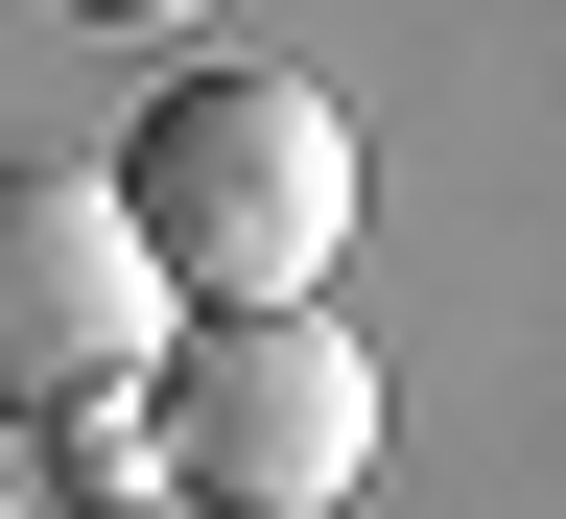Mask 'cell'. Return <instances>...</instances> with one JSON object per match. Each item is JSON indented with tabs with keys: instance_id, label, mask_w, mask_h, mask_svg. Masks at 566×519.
<instances>
[{
	"instance_id": "6da1fadb",
	"label": "cell",
	"mask_w": 566,
	"mask_h": 519,
	"mask_svg": "<svg viewBox=\"0 0 566 519\" xmlns=\"http://www.w3.org/2000/svg\"><path fill=\"white\" fill-rule=\"evenodd\" d=\"M95 189L166 308H331V260H354V118L307 71H189Z\"/></svg>"
},
{
	"instance_id": "7a4b0ae2",
	"label": "cell",
	"mask_w": 566,
	"mask_h": 519,
	"mask_svg": "<svg viewBox=\"0 0 566 519\" xmlns=\"http://www.w3.org/2000/svg\"><path fill=\"white\" fill-rule=\"evenodd\" d=\"M118 449L166 519H331L378 473V354L331 308H166V354L118 378Z\"/></svg>"
},
{
	"instance_id": "3957f363",
	"label": "cell",
	"mask_w": 566,
	"mask_h": 519,
	"mask_svg": "<svg viewBox=\"0 0 566 519\" xmlns=\"http://www.w3.org/2000/svg\"><path fill=\"white\" fill-rule=\"evenodd\" d=\"M142 354H166V283H142L118 189L24 142V166H0V425H71V402H118Z\"/></svg>"
},
{
	"instance_id": "277c9868",
	"label": "cell",
	"mask_w": 566,
	"mask_h": 519,
	"mask_svg": "<svg viewBox=\"0 0 566 519\" xmlns=\"http://www.w3.org/2000/svg\"><path fill=\"white\" fill-rule=\"evenodd\" d=\"M71 24H189V0H71Z\"/></svg>"
}]
</instances>
